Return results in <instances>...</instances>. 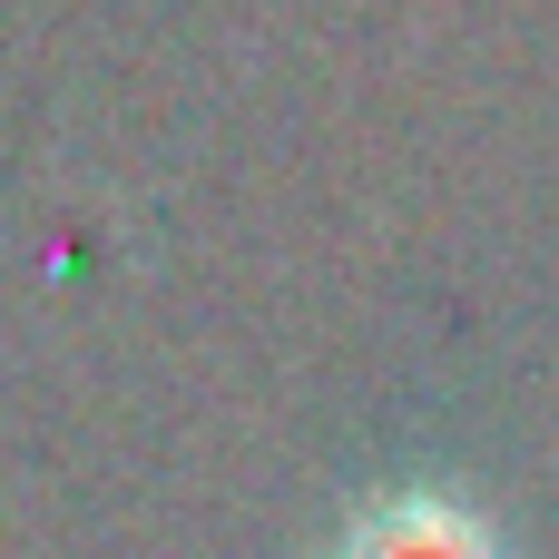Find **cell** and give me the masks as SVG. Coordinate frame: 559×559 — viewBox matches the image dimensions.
<instances>
[{"label":"cell","instance_id":"1","mask_svg":"<svg viewBox=\"0 0 559 559\" xmlns=\"http://www.w3.org/2000/svg\"><path fill=\"white\" fill-rule=\"evenodd\" d=\"M324 559H511V540L491 531V511L472 491L403 481V491H373Z\"/></svg>","mask_w":559,"mask_h":559}]
</instances>
